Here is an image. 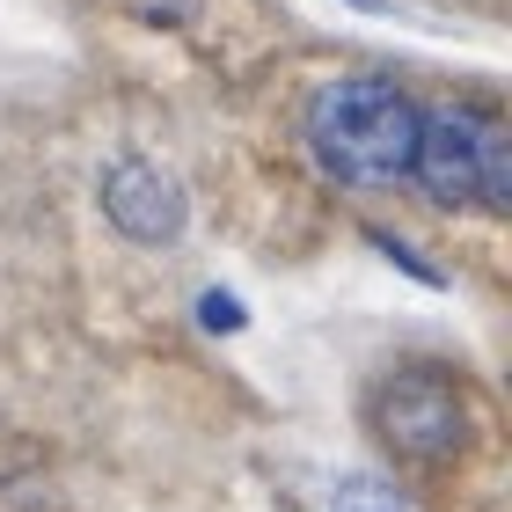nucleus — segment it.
Here are the masks:
<instances>
[{
	"label": "nucleus",
	"instance_id": "nucleus-4",
	"mask_svg": "<svg viewBox=\"0 0 512 512\" xmlns=\"http://www.w3.org/2000/svg\"><path fill=\"white\" fill-rule=\"evenodd\" d=\"M103 213L132 242H176L191 205H183V183L161 169V161L125 154V161H110V169H103Z\"/></svg>",
	"mask_w": 512,
	"mask_h": 512
},
{
	"label": "nucleus",
	"instance_id": "nucleus-6",
	"mask_svg": "<svg viewBox=\"0 0 512 512\" xmlns=\"http://www.w3.org/2000/svg\"><path fill=\"white\" fill-rule=\"evenodd\" d=\"M198 322H205V330H242V300L235 293H205L198 300Z\"/></svg>",
	"mask_w": 512,
	"mask_h": 512
},
{
	"label": "nucleus",
	"instance_id": "nucleus-5",
	"mask_svg": "<svg viewBox=\"0 0 512 512\" xmlns=\"http://www.w3.org/2000/svg\"><path fill=\"white\" fill-rule=\"evenodd\" d=\"M330 512H410V505L395 498L388 483H374V476H352V483H337V498H330Z\"/></svg>",
	"mask_w": 512,
	"mask_h": 512
},
{
	"label": "nucleus",
	"instance_id": "nucleus-1",
	"mask_svg": "<svg viewBox=\"0 0 512 512\" xmlns=\"http://www.w3.org/2000/svg\"><path fill=\"white\" fill-rule=\"evenodd\" d=\"M308 147L344 183H395L410 176L417 103L381 74H337L308 96Z\"/></svg>",
	"mask_w": 512,
	"mask_h": 512
},
{
	"label": "nucleus",
	"instance_id": "nucleus-2",
	"mask_svg": "<svg viewBox=\"0 0 512 512\" xmlns=\"http://www.w3.org/2000/svg\"><path fill=\"white\" fill-rule=\"evenodd\" d=\"M410 176L425 183V198H439V205H483V213H505V205H512L505 125L491 118V110H469V103L417 110Z\"/></svg>",
	"mask_w": 512,
	"mask_h": 512
},
{
	"label": "nucleus",
	"instance_id": "nucleus-3",
	"mask_svg": "<svg viewBox=\"0 0 512 512\" xmlns=\"http://www.w3.org/2000/svg\"><path fill=\"white\" fill-rule=\"evenodd\" d=\"M374 432L381 447H395L403 461H447L461 447V432H469V410H461V388L447 374H432V366H403V374H388L374 388Z\"/></svg>",
	"mask_w": 512,
	"mask_h": 512
}]
</instances>
